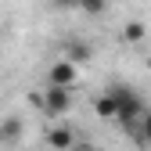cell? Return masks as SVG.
Listing matches in <instances>:
<instances>
[{"instance_id": "1", "label": "cell", "mask_w": 151, "mask_h": 151, "mask_svg": "<svg viewBox=\"0 0 151 151\" xmlns=\"http://www.w3.org/2000/svg\"><path fill=\"white\" fill-rule=\"evenodd\" d=\"M72 104H76V86H43V93H40V108L47 111L50 119H61V115H68L72 111Z\"/></svg>"}, {"instance_id": "2", "label": "cell", "mask_w": 151, "mask_h": 151, "mask_svg": "<svg viewBox=\"0 0 151 151\" xmlns=\"http://www.w3.org/2000/svg\"><path fill=\"white\" fill-rule=\"evenodd\" d=\"M47 83H50V86H76V83H79V65L68 61V58L54 61V65L47 68Z\"/></svg>"}, {"instance_id": "3", "label": "cell", "mask_w": 151, "mask_h": 151, "mask_svg": "<svg viewBox=\"0 0 151 151\" xmlns=\"http://www.w3.org/2000/svg\"><path fill=\"white\" fill-rule=\"evenodd\" d=\"M76 129L72 126H65V122H58V126H50L47 133H43V140H47V147H54V151H68L72 144H76Z\"/></svg>"}, {"instance_id": "4", "label": "cell", "mask_w": 151, "mask_h": 151, "mask_svg": "<svg viewBox=\"0 0 151 151\" xmlns=\"http://www.w3.org/2000/svg\"><path fill=\"white\" fill-rule=\"evenodd\" d=\"M93 111H97V119H115V111H119V104H115V93L111 90H104L97 101H93Z\"/></svg>"}, {"instance_id": "5", "label": "cell", "mask_w": 151, "mask_h": 151, "mask_svg": "<svg viewBox=\"0 0 151 151\" xmlns=\"http://www.w3.org/2000/svg\"><path fill=\"white\" fill-rule=\"evenodd\" d=\"M65 58H68V61H76V65L83 68V65L90 61V47H86L83 40H72V43H65Z\"/></svg>"}, {"instance_id": "6", "label": "cell", "mask_w": 151, "mask_h": 151, "mask_svg": "<svg viewBox=\"0 0 151 151\" xmlns=\"http://www.w3.org/2000/svg\"><path fill=\"white\" fill-rule=\"evenodd\" d=\"M144 36H147L144 22H126V25H122V40H126V43H140Z\"/></svg>"}, {"instance_id": "7", "label": "cell", "mask_w": 151, "mask_h": 151, "mask_svg": "<svg viewBox=\"0 0 151 151\" xmlns=\"http://www.w3.org/2000/svg\"><path fill=\"white\" fill-rule=\"evenodd\" d=\"M18 133H22V122L18 119H4L0 122V140H14Z\"/></svg>"}, {"instance_id": "8", "label": "cell", "mask_w": 151, "mask_h": 151, "mask_svg": "<svg viewBox=\"0 0 151 151\" xmlns=\"http://www.w3.org/2000/svg\"><path fill=\"white\" fill-rule=\"evenodd\" d=\"M76 7H79L83 14H101L108 7V0H76Z\"/></svg>"}, {"instance_id": "9", "label": "cell", "mask_w": 151, "mask_h": 151, "mask_svg": "<svg viewBox=\"0 0 151 151\" xmlns=\"http://www.w3.org/2000/svg\"><path fill=\"white\" fill-rule=\"evenodd\" d=\"M68 151H97V147H93L90 140H83V137H76V144H72Z\"/></svg>"}, {"instance_id": "10", "label": "cell", "mask_w": 151, "mask_h": 151, "mask_svg": "<svg viewBox=\"0 0 151 151\" xmlns=\"http://www.w3.org/2000/svg\"><path fill=\"white\" fill-rule=\"evenodd\" d=\"M54 7H76V0H50Z\"/></svg>"}, {"instance_id": "11", "label": "cell", "mask_w": 151, "mask_h": 151, "mask_svg": "<svg viewBox=\"0 0 151 151\" xmlns=\"http://www.w3.org/2000/svg\"><path fill=\"white\" fill-rule=\"evenodd\" d=\"M147 68H151V58H147Z\"/></svg>"}]
</instances>
